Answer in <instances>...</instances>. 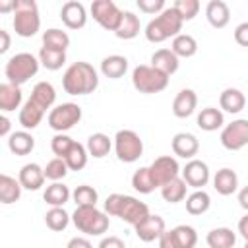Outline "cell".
<instances>
[{
	"label": "cell",
	"instance_id": "11",
	"mask_svg": "<svg viewBox=\"0 0 248 248\" xmlns=\"http://www.w3.org/2000/svg\"><path fill=\"white\" fill-rule=\"evenodd\" d=\"M221 145L229 151H238L248 145V120L238 118L227 124L221 132Z\"/></svg>",
	"mask_w": 248,
	"mask_h": 248
},
{
	"label": "cell",
	"instance_id": "44",
	"mask_svg": "<svg viewBox=\"0 0 248 248\" xmlns=\"http://www.w3.org/2000/svg\"><path fill=\"white\" fill-rule=\"evenodd\" d=\"M68 170H70V169H68L66 161L60 159V157H54V159H50V161L46 163V167H45V176H46L48 180H52V182H58V180H62V178L66 176Z\"/></svg>",
	"mask_w": 248,
	"mask_h": 248
},
{
	"label": "cell",
	"instance_id": "52",
	"mask_svg": "<svg viewBox=\"0 0 248 248\" xmlns=\"http://www.w3.org/2000/svg\"><path fill=\"white\" fill-rule=\"evenodd\" d=\"M238 232H240V236L248 242V213H246L244 217H240V221H238Z\"/></svg>",
	"mask_w": 248,
	"mask_h": 248
},
{
	"label": "cell",
	"instance_id": "9",
	"mask_svg": "<svg viewBox=\"0 0 248 248\" xmlns=\"http://www.w3.org/2000/svg\"><path fill=\"white\" fill-rule=\"evenodd\" d=\"M79 120H81V107L76 103H62L48 112V126L58 134H64L66 130L74 128Z\"/></svg>",
	"mask_w": 248,
	"mask_h": 248
},
{
	"label": "cell",
	"instance_id": "25",
	"mask_svg": "<svg viewBox=\"0 0 248 248\" xmlns=\"http://www.w3.org/2000/svg\"><path fill=\"white\" fill-rule=\"evenodd\" d=\"M126 70H128V58L120 56V54H110V56L103 58V62H101V74L110 79L122 78L126 74Z\"/></svg>",
	"mask_w": 248,
	"mask_h": 248
},
{
	"label": "cell",
	"instance_id": "26",
	"mask_svg": "<svg viewBox=\"0 0 248 248\" xmlns=\"http://www.w3.org/2000/svg\"><path fill=\"white\" fill-rule=\"evenodd\" d=\"M219 105H221L223 110H227V112H231V114H236V112H240V110L244 108L246 97H244V93H242L240 89H236V87H227V89L221 93V97H219Z\"/></svg>",
	"mask_w": 248,
	"mask_h": 248
},
{
	"label": "cell",
	"instance_id": "32",
	"mask_svg": "<svg viewBox=\"0 0 248 248\" xmlns=\"http://www.w3.org/2000/svg\"><path fill=\"white\" fill-rule=\"evenodd\" d=\"M85 147H87L89 155H93L95 159H103L105 155H108V151L112 147V141H110V138L107 134L97 132V134H91L87 138V145Z\"/></svg>",
	"mask_w": 248,
	"mask_h": 248
},
{
	"label": "cell",
	"instance_id": "3",
	"mask_svg": "<svg viewBox=\"0 0 248 248\" xmlns=\"http://www.w3.org/2000/svg\"><path fill=\"white\" fill-rule=\"evenodd\" d=\"M182 23H184L182 17L178 16V12L172 6L170 8H165L155 19H151L145 25V37L151 43H163L169 37L174 39L176 35H180Z\"/></svg>",
	"mask_w": 248,
	"mask_h": 248
},
{
	"label": "cell",
	"instance_id": "33",
	"mask_svg": "<svg viewBox=\"0 0 248 248\" xmlns=\"http://www.w3.org/2000/svg\"><path fill=\"white\" fill-rule=\"evenodd\" d=\"M43 200L50 205V207H62L68 200H70V190L66 184L62 182H52L50 186H46L45 194H43Z\"/></svg>",
	"mask_w": 248,
	"mask_h": 248
},
{
	"label": "cell",
	"instance_id": "57",
	"mask_svg": "<svg viewBox=\"0 0 248 248\" xmlns=\"http://www.w3.org/2000/svg\"><path fill=\"white\" fill-rule=\"evenodd\" d=\"M244 248H248V242H246V244H244Z\"/></svg>",
	"mask_w": 248,
	"mask_h": 248
},
{
	"label": "cell",
	"instance_id": "17",
	"mask_svg": "<svg viewBox=\"0 0 248 248\" xmlns=\"http://www.w3.org/2000/svg\"><path fill=\"white\" fill-rule=\"evenodd\" d=\"M198 107V95L194 89H182L172 101V114L176 118H188Z\"/></svg>",
	"mask_w": 248,
	"mask_h": 248
},
{
	"label": "cell",
	"instance_id": "45",
	"mask_svg": "<svg viewBox=\"0 0 248 248\" xmlns=\"http://www.w3.org/2000/svg\"><path fill=\"white\" fill-rule=\"evenodd\" d=\"M172 8L178 12V16L182 17V21H190L198 16L200 12V2L198 0H176L172 4Z\"/></svg>",
	"mask_w": 248,
	"mask_h": 248
},
{
	"label": "cell",
	"instance_id": "42",
	"mask_svg": "<svg viewBox=\"0 0 248 248\" xmlns=\"http://www.w3.org/2000/svg\"><path fill=\"white\" fill-rule=\"evenodd\" d=\"M45 223L50 231H64L70 223V215L66 213L64 207H50L46 213H45Z\"/></svg>",
	"mask_w": 248,
	"mask_h": 248
},
{
	"label": "cell",
	"instance_id": "27",
	"mask_svg": "<svg viewBox=\"0 0 248 248\" xmlns=\"http://www.w3.org/2000/svg\"><path fill=\"white\" fill-rule=\"evenodd\" d=\"M205 240L209 248H232L236 242V234L229 227H217L207 232Z\"/></svg>",
	"mask_w": 248,
	"mask_h": 248
},
{
	"label": "cell",
	"instance_id": "31",
	"mask_svg": "<svg viewBox=\"0 0 248 248\" xmlns=\"http://www.w3.org/2000/svg\"><path fill=\"white\" fill-rule=\"evenodd\" d=\"M170 50L178 58H190V56H194L198 52V41L192 35H188V33H180V35H176L172 39Z\"/></svg>",
	"mask_w": 248,
	"mask_h": 248
},
{
	"label": "cell",
	"instance_id": "47",
	"mask_svg": "<svg viewBox=\"0 0 248 248\" xmlns=\"http://www.w3.org/2000/svg\"><path fill=\"white\" fill-rule=\"evenodd\" d=\"M136 4L140 8V12H143V14H157L159 16L165 10V0H138Z\"/></svg>",
	"mask_w": 248,
	"mask_h": 248
},
{
	"label": "cell",
	"instance_id": "38",
	"mask_svg": "<svg viewBox=\"0 0 248 248\" xmlns=\"http://www.w3.org/2000/svg\"><path fill=\"white\" fill-rule=\"evenodd\" d=\"M132 186H134V190L140 192V194H151V192L157 188V184L153 182V176H151L149 167H140V169L132 174Z\"/></svg>",
	"mask_w": 248,
	"mask_h": 248
},
{
	"label": "cell",
	"instance_id": "4",
	"mask_svg": "<svg viewBox=\"0 0 248 248\" xmlns=\"http://www.w3.org/2000/svg\"><path fill=\"white\" fill-rule=\"evenodd\" d=\"M72 221L76 225L78 231L89 234V236H101L103 232L108 231V215L101 209H97V205L93 207H76V211L72 213Z\"/></svg>",
	"mask_w": 248,
	"mask_h": 248
},
{
	"label": "cell",
	"instance_id": "2",
	"mask_svg": "<svg viewBox=\"0 0 248 248\" xmlns=\"http://www.w3.org/2000/svg\"><path fill=\"white\" fill-rule=\"evenodd\" d=\"M105 213L112 215V217H120L122 221H126V223L136 227L138 223H141L149 215V207H147V203L140 202L134 196L110 194L105 200Z\"/></svg>",
	"mask_w": 248,
	"mask_h": 248
},
{
	"label": "cell",
	"instance_id": "15",
	"mask_svg": "<svg viewBox=\"0 0 248 248\" xmlns=\"http://www.w3.org/2000/svg\"><path fill=\"white\" fill-rule=\"evenodd\" d=\"M60 17H62L64 25L70 27V29H81V27L87 23L85 6H83L81 2H76V0H70V2L62 4Z\"/></svg>",
	"mask_w": 248,
	"mask_h": 248
},
{
	"label": "cell",
	"instance_id": "34",
	"mask_svg": "<svg viewBox=\"0 0 248 248\" xmlns=\"http://www.w3.org/2000/svg\"><path fill=\"white\" fill-rule=\"evenodd\" d=\"M186 188H188V184L178 176V178L167 182L165 186H161V196L169 203H178L186 198Z\"/></svg>",
	"mask_w": 248,
	"mask_h": 248
},
{
	"label": "cell",
	"instance_id": "14",
	"mask_svg": "<svg viewBox=\"0 0 248 248\" xmlns=\"http://www.w3.org/2000/svg\"><path fill=\"white\" fill-rule=\"evenodd\" d=\"M134 231H136V236H138L140 240H143V242L159 240V236L167 231V229H165V219L159 217V215H151V213H149L141 223H138V225L134 227Z\"/></svg>",
	"mask_w": 248,
	"mask_h": 248
},
{
	"label": "cell",
	"instance_id": "43",
	"mask_svg": "<svg viewBox=\"0 0 248 248\" xmlns=\"http://www.w3.org/2000/svg\"><path fill=\"white\" fill-rule=\"evenodd\" d=\"M172 232H174L178 248H194L196 242H198V232L190 225H178V227L172 229Z\"/></svg>",
	"mask_w": 248,
	"mask_h": 248
},
{
	"label": "cell",
	"instance_id": "28",
	"mask_svg": "<svg viewBox=\"0 0 248 248\" xmlns=\"http://www.w3.org/2000/svg\"><path fill=\"white\" fill-rule=\"evenodd\" d=\"M29 99L35 101L43 110H46V108H50V107L54 105V101H56V91H54L52 83H48V81H39V83L33 87Z\"/></svg>",
	"mask_w": 248,
	"mask_h": 248
},
{
	"label": "cell",
	"instance_id": "19",
	"mask_svg": "<svg viewBox=\"0 0 248 248\" xmlns=\"http://www.w3.org/2000/svg\"><path fill=\"white\" fill-rule=\"evenodd\" d=\"M45 169H41L37 163H27L19 170V182L25 190H39L45 184Z\"/></svg>",
	"mask_w": 248,
	"mask_h": 248
},
{
	"label": "cell",
	"instance_id": "51",
	"mask_svg": "<svg viewBox=\"0 0 248 248\" xmlns=\"http://www.w3.org/2000/svg\"><path fill=\"white\" fill-rule=\"evenodd\" d=\"M66 248H93V246L85 236H74V238H70Z\"/></svg>",
	"mask_w": 248,
	"mask_h": 248
},
{
	"label": "cell",
	"instance_id": "53",
	"mask_svg": "<svg viewBox=\"0 0 248 248\" xmlns=\"http://www.w3.org/2000/svg\"><path fill=\"white\" fill-rule=\"evenodd\" d=\"M0 39H2V43H0V52L4 54V52H8V48H10V33H8L6 29H0Z\"/></svg>",
	"mask_w": 248,
	"mask_h": 248
},
{
	"label": "cell",
	"instance_id": "7",
	"mask_svg": "<svg viewBox=\"0 0 248 248\" xmlns=\"http://www.w3.org/2000/svg\"><path fill=\"white\" fill-rule=\"evenodd\" d=\"M132 83L140 93L151 95V93H159L169 85V76H165L163 72L155 70L151 64H140L134 68L132 72Z\"/></svg>",
	"mask_w": 248,
	"mask_h": 248
},
{
	"label": "cell",
	"instance_id": "20",
	"mask_svg": "<svg viewBox=\"0 0 248 248\" xmlns=\"http://www.w3.org/2000/svg\"><path fill=\"white\" fill-rule=\"evenodd\" d=\"M151 66L165 76H170L178 70V56L170 48H159L151 54Z\"/></svg>",
	"mask_w": 248,
	"mask_h": 248
},
{
	"label": "cell",
	"instance_id": "29",
	"mask_svg": "<svg viewBox=\"0 0 248 248\" xmlns=\"http://www.w3.org/2000/svg\"><path fill=\"white\" fill-rule=\"evenodd\" d=\"M198 126L205 132H213V130H219L223 124H225V116L219 108L215 107H205L202 108V112L198 114Z\"/></svg>",
	"mask_w": 248,
	"mask_h": 248
},
{
	"label": "cell",
	"instance_id": "46",
	"mask_svg": "<svg viewBox=\"0 0 248 248\" xmlns=\"http://www.w3.org/2000/svg\"><path fill=\"white\" fill-rule=\"evenodd\" d=\"M72 145H74V140H72L70 136H66V134H56V136L52 138V141H50L52 153H54L56 157H60V159H64V157L68 155V151L72 149Z\"/></svg>",
	"mask_w": 248,
	"mask_h": 248
},
{
	"label": "cell",
	"instance_id": "12",
	"mask_svg": "<svg viewBox=\"0 0 248 248\" xmlns=\"http://www.w3.org/2000/svg\"><path fill=\"white\" fill-rule=\"evenodd\" d=\"M149 170H151V176H153V182L157 184V188L165 186L167 182L178 178V172H180V167H178V161L170 155H163V157H157L151 165H149Z\"/></svg>",
	"mask_w": 248,
	"mask_h": 248
},
{
	"label": "cell",
	"instance_id": "16",
	"mask_svg": "<svg viewBox=\"0 0 248 248\" xmlns=\"http://www.w3.org/2000/svg\"><path fill=\"white\" fill-rule=\"evenodd\" d=\"M172 151L174 155L182 157V159H192L198 151H200V141L194 134H188V132H178L174 134L172 138Z\"/></svg>",
	"mask_w": 248,
	"mask_h": 248
},
{
	"label": "cell",
	"instance_id": "10",
	"mask_svg": "<svg viewBox=\"0 0 248 248\" xmlns=\"http://www.w3.org/2000/svg\"><path fill=\"white\" fill-rule=\"evenodd\" d=\"M91 16L93 19L107 31H116L124 12L112 2V0H95L91 4Z\"/></svg>",
	"mask_w": 248,
	"mask_h": 248
},
{
	"label": "cell",
	"instance_id": "18",
	"mask_svg": "<svg viewBox=\"0 0 248 248\" xmlns=\"http://www.w3.org/2000/svg\"><path fill=\"white\" fill-rule=\"evenodd\" d=\"M205 17L215 29H223L231 19V10L223 0H209L205 6Z\"/></svg>",
	"mask_w": 248,
	"mask_h": 248
},
{
	"label": "cell",
	"instance_id": "30",
	"mask_svg": "<svg viewBox=\"0 0 248 248\" xmlns=\"http://www.w3.org/2000/svg\"><path fill=\"white\" fill-rule=\"evenodd\" d=\"M21 182L16 180L14 176H8V174H0V202L2 203H14L19 200L21 196Z\"/></svg>",
	"mask_w": 248,
	"mask_h": 248
},
{
	"label": "cell",
	"instance_id": "40",
	"mask_svg": "<svg viewBox=\"0 0 248 248\" xmlns=\"http://www.w3.org/2000/svg\"><path fill=\"white\" fill-rule=\"evenodd\" d=\"M87 155H89L87 153V147L81 145L79 141H74V145L68 151V155L64 157V161H66V165H68L70 170H81L87 165Z\"/></svg>",
	"mask_w": 248,
	"mask_h": 248
},
{
	"label": "cell",
	"instance_id": "54",
	"mask_svg": "<svg viewBox=\"0 0 248 248\" xmlns=\"http://www.w3.org/2000/svg\"><path fill=\"white\" fill-rule=\"evenodd\" d=\"M10 124H12L10 118L2 114V116H0V136H8V138H10Z\"/></svg>",
	"mask_w": 248,
	"mask_h": 248
},
{
	"label": "cell",
	"instance_id": "41",
	"mask_svg": "<svg viewBox=\"0 0 248 248\" xmlns=\"http://www.w3.org/2000/svg\"><path fill=\"white\" fill-rule=\"evenodd\" d=\"M74 202H76V207H93L97 205V200H99V194L93 186H87V184H81L74 190L72 194Z\"/></svg>",
	"mask_w": 248,
	"mask_h": 248
},
{
	"label": "cell",
	"instance_id": "36",
	"mask_svg": "<svg viewBox=\"0 0 248 248\" xmlns=\"http://www.w3.org/2000/svg\"><path fill=\"white\" fill-rule=\"evenodd\" d=\"M140 27H141V25H140V17H138L134 12H124L122 21H120L118 29L114 31V35H116L118 39H134V37H138Z\"/></svg>",
	"mask_w": 248,
	"mask_h": 248
},
{
	"label": "cell",
	"instance_id": "56",
	"mask_svg": "<svg viewBox=\"0 0 248 248\" xmlns=\"http://www.w3.org/2000/svg\"><path fill=\"white\" fill-rule=\"evenodd\" d=\"M16 8V0H10V2H0V12H10Z\"/></svg>",
	"mask_w": 248,
	"mask_h": 248
},
{
	"label": "cell",
	"instance_id": "50",
	"mask_svg": "<svg viewBox=\"0 0 248 248\" xmlns=\"http://www.w3.org/2000/svg\"><path fill=\"white\" fill-rule=\"evenodd\" d=\"M99 248H126V246H124V240L118 236H105L99 242Z\"/></svg>",
	"mask_w": 248,
	"mask_h": 248
},
{
	"label": "cell",
	"instance_id": "35",
	"mask_svg": "<svg viewBox=\"0 0 248 248\" xmlns=\"http://www.w3.org/2000/svg\"><path fill=\"white\" fill-rule=\"evenodd\" d=\"M209 205H211V198L203 190H194L190 196H186V211L190 215H202L209 209Z\"/></svg>",
	"mask_w": 248,
	"mask_h": 248
},
{
	"label": "cell",
	"instance_id": "48",
	"mask_svg": "<svg viewBox=\"0 0 248 248\" xmlns=\"http://www.w3.org/2000/svg\"><path fill=\"white\" fill-rule=\"evenodd\" d=\"M234 41L240 46H248V21L236 25V29H234Z\"/></svg>",
	"mask_w": 248,
	"mask_h": 248
},
{
	"label": "cell",
	"instance_id": "6",
	"mask_svg": "<svg viewBox=\"0 0 248 248\" xmlns=\"http://www.w3.org/2000/svg\"><path fill=\"white\" fill-rule=\"evenodd\" d=\"M39 64H41L39 58H35L31 52H17L6 62L4 74L10 83L23 85L39 72Z\"/></svg>",
	"mask_w": 248,
	"mask_h": 248
},
{
	"label": "cell",
	"instance_id": "5",
	"mask_svg": "<svg viewBox=\"0 0 248 248\" xmlns=\"http://www.w3.org/2000/svg\"><path fill=\"white\" fill-rule=\"evenodd\" d=\"M14 31L19 37H33L41 27L39 8L33 0H16L14 8Z\"/></svg>",
	"mask_w": 248,
	"mask_h": 248
},
{
	"label": "cell",
	"instance_id": "13",
	"mask_svg": "<svg viewBox=\"0 0 248 248\" xmlns=\"http://www.w3.org/2000/svg\"><path fill=\"white\" fill-rule=\"evenodd\" d=\"M182 180L188 186L202 190L209 182V167L200 159H190L186 163V167L182 169Z\"/></svg>",
	"mask_w": 248,
	"mask_h": 248
},
{
	"label": "cell",
	"instance_id": "22",
	"mask_svg": "<svg viewBox=\"0 0 248 248\" xmlns=\"http://www.w3.org/2000/svg\"><path fill=\"white\" fill-rule=\"evenodd\" d=\"M21 99H23V95H21L19 85H14L10 81L0 85V110L2 112H10V110L19 108Z\"/></svg>",
	"mask_w": 248,
	"mask_h": 248
},
{
	"label": "cell",
	"instance_id": "8",
	"mask_svg": "<svg viewBox=\"0 0 248 248\" xmlns=\"http://www.w3.org/2000/svg\"><path fill=\"white\" fill-rule=\"evenodd\" d=\"M114 151L122 163H134L143 153V141L134 130H118L114 136Z\"/></svg>",
	"mask_w": 248,
	"mask_h": 248
},
{
	"label": "cell",
	"instance_id": "24",
	"mask_svg": "<svg viewBox=\"0 0 248 248\" xmlns=\"http://www.w3.org/2000/svg\"><path fill=\"white\" fill-rule=\"evenodd\" d=\"M45 112H46V110H43L35 101L27 99L25 105L21 107V110H19V124H21L25 130H33V128H37V126L41 124Z\"/></svg>",
	"mask_w": 248,
	"mask_h": 248
},
{
	"label": "cell",
	"instance_id": "49",
	"mask_svg": "<svg viewBox=\"0 0 248 248\" xmlns=\"http://www.w3.org/2000/svg\"><path fill=\"white\" fill-rule=\"evenodd\" d=\"M159 248H178L172 229H170V231H165V232L159 236Z\"/></svg>",
	"mask_w": 248,
	"mask_h": 248
},
{
	"label": "cell",
	"instance_id": "21",
	"mask_svg": "<svg viewBox=\"0 0 248 248\" xmlns=\"http://www.w3.org/2000/svg\"><path fill=\"white\" fill-rule=\"evenodd\" d=\"M213 188H215L217 194H221V196H231V194H234L236 188H238V176H236V172H234L232 169H229V167L217 170L215 176H213Z\"/></svg>",
	"mask_w": 248,
	"mask_h": 248
},
{
	"label": "cell",
	"instance_id": "23",
	"mask_svg": "<svg viewBox=\"0 0 248 248\" xmlns=\"http://www.w3.org/2000/svg\"><path fill=\"white\" fill-rule=\"evenodd\" d=\"M8 147L14 155H27L33 151L35 147V138L27 132V130H19V132H12L10 138H8Z\"/></svg>",
	"mask_w": 248,
	"mask_h": 248
},
{
	"label": "cell",
	"instance_id": "37",
	"mask_svg": "<svg viewBox=\"0 0 248 248\" xmlns=\"http://www.w3.org/2000/svg\"><path fill=\"white\" fill-rule=\"evenodd\" d=\"M39 62L46 68V70H60L66 62V50H54V48H46L41 46L39 50Z\"/></svg>",
	"mask_w": 248,
	"mask_h": 248
},
{
	"label": "cell",
	"instance_id": "55",
	"mask_svg": "<svg viewBox=\"0 0 248 248\" xmlns=\"http://www.w3.org/2000/svg\"><path fill=\"white\" fill-rule=\"evenodd\" d=\"M238 203H240L242 209L248 211V186H244V188L238 192Z\"/></svg>",
	"mask_w": 248,
	"mask_h": 248
},
{
	"label": "cell",
	"instance_id": "1",
	"mask_svg": "<svg viewBox=\"0 0 248 248\" xmlns=\"http://www.w3.org/2000/svg\"><path fill=\"white\" fill-rule=\"evenodd\" d=\"M99 76L89 62H74L62 76V87L68 95H89L97 89Z\"/></svg>",
	"mask_w": 248,
	"mask_h": 248
},
{
	"label": "cell",
	"instance_id": "39",
	"mask_svg": "<svg viewBox=\"0 0 248 248\" xmlns=\"http://www.w3.org/2000/svg\"><path fill=\"white\" fill-rule=\"evenodd\" d=\"M68 45H70V37H68V33L62 31V29L52 27V29H46V31L43 33V46H46V48L66 50Z\"/></svg>",
	"mask_w": 248,
	"mask_h": 248
}]
</instances>
